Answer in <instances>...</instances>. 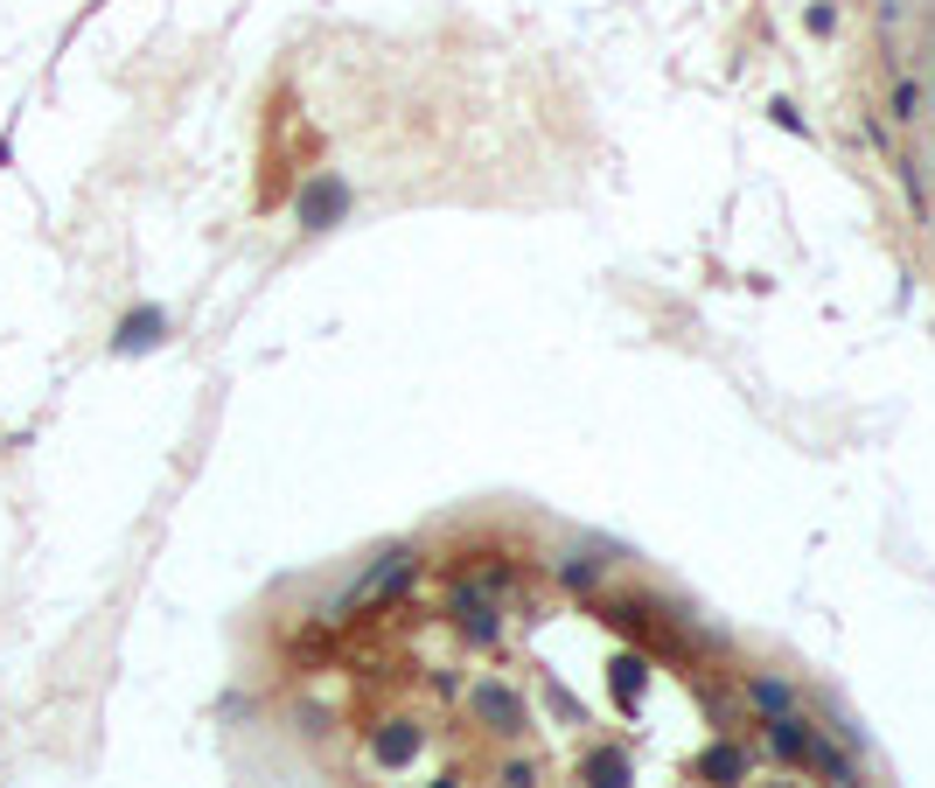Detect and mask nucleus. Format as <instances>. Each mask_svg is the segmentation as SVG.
I'll list each match as a JSON object with an SVG mask.
<instances>
[{
  "mask_svg": "<svg viewBox=\"0 0 935 788\" xmlns=\"http://www.w3.org/2000/svg\"><path fill=\"white\" fill-rule=\"evenodd\" d=\"M412 572H419V551H406V545H398V551H385V559H377V566L364 572V580H356V586H350V593L335 601V614H350V607H370V601H398V593L412 586Z\"/></svg>",
  "mask_w": 935,
  "mask_h": 788,
  "instance_id": "obj_1",
  "label": "nucleus"
},
{
  "mask_svg": "<svg viewBox=\"0 0 935 788\" xmlns=\"http://www.w3.org/2000/svg\"><path fill=\"white\" fill-rule=\"evenodd\" d=\"M342 217H350V182H342L335 168H321V175L300 182V196H294V224L300 230H335Z\"/></svg>",
  "mask_w": 935,
  "mask_h": 788,
  "instance_id": "obj_2",
  "label": "nucleus"
},
{
  "mask_svg": "<svg viewBox=\"0 0 935 788\" xmlns=\"http://www.w3.org/2000/svg\"><path fill=\"white\" fill-rule=\"evenodd\" d=\"M168 335H175V321H168V307L140 300V307H126V315L112 321V356H147V350H161Z\"/></svg>",
  "mask_w": 935,
  "mask_h": 788,
  "instance_id": "obj_3",
  "label": "nucleus"
},
{
  "mask_svg": "<svg viewBox=\"0 0 935 788\" xmlns=\"http://www.w3.org/2000/svg\"><path fill=\"white\" fill-rule=\"evenodd\" d=\"M468 705H475V719H482L489 733H524V698H517V690H503V684H475V690H468Z\"/></svg>",
  "mask_w": 935,
  "mask_h": 788,
  "instance_id": "obj_4",
  "label": "nucleus"
},
{
  "mask_svg": "<svg viewBox=\"0 0 935 788\" xmlns=\"http://www.w3.org/2000/svg\"><path fill=\"white\" fill-rule=\"evenodd\" d=\"M636 781V754L628 746H586L580 754V788H628Z\"/></svg>",
  "mask_w": 935,
  "mask_h": 788,
  "instance_id": "obj_5",
  "label": "nucleus"
},
{
  "mask_svg": "<svg viewBox=\"0 0 935 788\" xmlns=\"http://www.w3.org/2000/svg\"><path fill=\"white\" fill-rule=\"evenodd\" d=\"M692 775H698L705 788H740V781H748V746L712 740V746L698 754V767H692Z\"/></svg>",
  "mask_w": 935,
  "mask_h": 788,
  "instance_id": "obj_6",
  "label": "nucleus"
},
{
  "mask_svg": "<svg viewBox=\"0 0 935 788\" xmlns=\"http://www.w3.org/2000/svg\"><path fill=\"white\" fill-rule=\"evenodd\" d=\"M370 754H377V767H406V761L419 754V726H406V719L377 726V733H370Z\"/></svg>",
  "mask_w": 935,
  "mask_h": 788,
  "instance_id": "obj_7",
  "label": "nucleus"
},
{
  "mask_svg": "<svg viewBox=\"0 0 935 788\" xmlns=\"http://www.w3.org/2000/svg\"><path fill=\"white\" fill-rule=\"evenodd\" d=\"M748 705L761 719H789L796 712V690L782 684V677H748Z\"/></svg>",
  "mask_w": 935,
  "mask_h": 788,
  "instance_id": "obj_8",
  "label": "nucleus"
},
{
  "mask_svg": "<svg viewBox=\"0 0 935 788\" xmlns=\"http://www.w3.org/2000/svg\"><path fill=\"white\" fill-rule=\"evenodd\" d=\"M803 767H817V775H824L831 788H858V767H852L845 754H837V746H824L817 733H810V754H803Z\"/></svg>",
  "mask_w": 935,
  "mask_h": 788,
  "instance_id": "obj_9",
  "label": "nucleus"
},
{
  "mask_svg": "<svg viewBox=\"0 0 935 788\" xmlns=\"http://www.w3.org/2000/svg\"><path fill=\"white\" fill-rule=\"evenodd\" d=\"M768 746H775L782 761H803V754H810V726L796 719V712H789V719H768Z\"/></svg>",
  "mask_w": 935,
  "mask_h": 788,
  "instance_id": "obj_10",
  "label": "nucleus"
},
{
  "mask_svg": "<svg viewBox=\"0 0 935 788\" xmlns=\"http://www.w3.org/2000/svg\"><path fill=\"white\" fill-rule=\"evenodd\" d=\"M642 684H650V677H642V663L622 656L615 663V705H622V712H636V705H642Z\"/></svg>",
  "mask_w": 935,
  "mask_h": 788,
  "instance_id": "obj_11",
  "label": "nucleus"
},
{
  "mask_svg": "<svg viewBox=\"0 0 935 788\" xmlns=\"http://www.w3.org/2000/svg\"><path fill=\"white\" fill-rule=\"evenodd\" d=\"M559 580H566L572 593H580V586H594V580H601V559H580V551H572V559L559 566Z\"/></svg>",
  "mask_w": 935,
  "mask_h": 788,
  "instance_id": "obj_12",
  "label": "nucleus"
},
{
  "mask_svg": "<svg viewBox=\"0 0 935 788\" xmlns=\"http://www.w3.org/2000/svg\"><path fill=\"white\" fill-rule=\"evenodd\" d=\"M503 788H538V761H503Z\"/></svg>",
  "mask_w": 935,
  "mask_h": 788,
  "instance_id": "obj_13",
  "label": "nucleus"
},
{
  "mask_svg": "<svg viewBox=\"0 0 935 788\" xmlns=\"http://www.w3.org/2000/svg\"><path fill=\"white\" fill-rule=\"evenodd\" d=\"M768 119H775L782 133H803V140H810V126H803V112H796L789 99H775V105H768Z\"/></svg>",
  "mask_w": 935,
  "mask_h": 788,
  "instance_id": "obj_14",
  "label": "nucleus"
},
{
  "mask_svg": "<svg viewBox=\"0 0 935 788\" xmlns=\"http://www.w3.org/2000/svg\"><path fill=\"white\" fill-rule=\"evenodd\" d=\"M914 112H922V91L901 77V84H893V119H914Z\"/></svg>",
  "mask_w": 935,
  "mask_h": 788,
  "instance_id": "obj_15",
  "label": "nucleus"
},
{
  "mask_svg": "<svg viewBox=\"0 0 935 788\" xmlns=\"http://www.w3.org/2000/svg\"><path fill=\"white\" fill-rule=\"evenodd\" d=\"M433 788H461V775H441V781H433Z\"/></svg>",
  "mask_w": 935,
  "mask_h": 788,
  "instance_id": "obj_16",
  "label": "nucleus"
},
{
  "mask_svg": "<svg viewBox=\"0 0 935 788\" xmlns=\"http://www.w3.org/2000/svg\"><path fill=\"white\" fill-rule=\"evenodd\" d=\"M768 788H803V781H768Z\"/></svg>",
  "mask_w": 935,
  "mask_h": 788,
  "instance_id": "obj_17",
  "label": "nucleus"
}]
</instances>
